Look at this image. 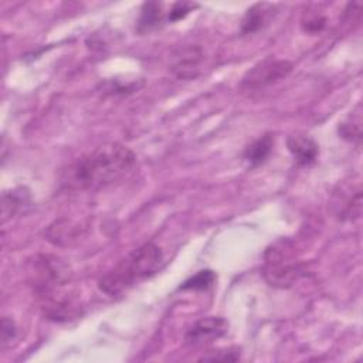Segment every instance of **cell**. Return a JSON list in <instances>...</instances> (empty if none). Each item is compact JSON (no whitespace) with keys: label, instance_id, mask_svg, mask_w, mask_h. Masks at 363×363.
<instances>
[{"label":"cell","instance_id":"obj_6","mask_svg":"<svg viewBox=\"0 0 363 363\" xmlns=\"http://www.w3.org/2000/svg\"><path fill=\"white\" fill-rule=\"evenodd\" d=\"M228 330V322L221 316H206L194 322L184 335V343L199 346L223 337Z\"/></svg>","mask_w":363,"mask_h":363},{"label":"cell","instance_id":"obj_20","mask_svg":"<svg viewBox=\"0 0 363 363\" xmlns=\"http://www.w3.org/2000/svg\"><path fill=\"white\" fill-rule=\"evenodd\" d=\"M16 333H17V328L14 322L10 318L4 316L1 319V347L3 349H6L11 343V340H14Z\"/></svg>","mask_w":363,"mask_h":363},{"label":"cell","instance_id":"obj_17","mask_svg":"<svg viewBox=\"0 0 363 363\" xmlns=\"http://www.w3.org/2000/svg\"><path fill=\"white\" fill-rule=\"evenodd\" d=\"M326 26V17L320 11H305L301 18V27L308 34H318Z\"/></svg>","mask_w":363,"mask_h":363},{"label":"cell","instance_id":"obj_1","mask_svg":"<svg viewBox=\"0 0 363 363\" xmlns=\"http://www.w3.org/2000/svg\"><path fill=\"white\" fill-rule=\"evenodd\" d=\"M135 153L121 143H105L69 164L61 177L67 190H98L122 179L135 166Z\"/></svg>","mask_w":363,"mask_h":363},{"label":"cell","instance_id":"obj_2","mask_svg":"<svg viewBox=\"0 0 363 363\" xmlns=\"http://www.w3.org/2000/svg\"><path fill=\"white\" fill-rule=\"evenodd\" d=\"M163 264V254L153 242H146L126 257L115 269L99 279V289L111 296L118 295L135 282L156 274Z\"/></svg>","mask_w":363,"mask_h":363},{"label":"cell","instance_id":"obj_11","mask_svg":"<svg viewBox=\"0 0 363 363\" xmlns=\"http://www.w3.org/2000/svg\"><path fill=\"white\" fill-rule=\"evenodd\" d=\"M274 138L271 133H265L250 143L244 150V160L248 163L250 167H258L267 162L272 152Z\"/></svg>","mask_w":363,"mask_h":363},{"label":"cell","instance_id":"obj_13","mask_svg":"<svg viewBox=\"0 0 363 363\" xmlns=\"http://www.w3.org/2000/svg\"><path fill=\"white\" fill-rule=\"evenodd\" d=\"M163 20H166V16H164V11H162L160 3H156V1L145 3L140 10L138 30L147 31V30L159 26Z\"/></svg>","mask_w":363,"mask_h":363},{"label":"cell","instance_id":"obj_19","mask_svg":"<svg viewBox=\"0 0 363 363\" xmlns=\"http://www.w3.org/2000/svg\"><path fill=\"white\" fill-rule=\"evenodd\" d=\"M240 357V352L237 349H224V350H213L204 354L200 360H216V362H235Z\"/></svg>","mask_w":363,"mask_h":363},{"label":"cell","instance_id":"obj_5","mask_svg":"<svg viewBox=\"0 0 363 363\" xmlns=\"http://www.w3.org/2000/svg\"><path fill=\"white\" fill-rule=\"evenodd\" d=\"M302 274L296 262H289L282 258V248H272L267 252L264 277L269 285L286 288L292 285Z\"/></svg>","mask_w":363,"mask_h":363},{"label":"cell","instance_id":"obj_12","mask_svg":"<svg viewBox=\"0 0 363 363\" xmlns=\"http://www.w3.org/2000/svg\"><path fill=\"white\" fill-rule=\"evenodd\" d=\"M201 60L199 47H190L182 52V58L173 65V72L182 79H190L197 75V67Z\"/></svg>","mask_w":363,"mask_h":363},{"label":"cell","instance_id":"obj_4","mask_svg":"<svg viewBox=\"0 0 363 363\" xmlns=\"http://www.w3.org/2000/svg\"><path fill=\"white\" fill-rule=\"evenodd\" d=\"M292 62L286 60L267 58L254 65L242 77L241 88L244 89H262L271 84H275L288 77L292 71Z\"/></svg>","mask_w":363,"mask_h":363},{"label":"cell","instance_id":"obj_8","mask_svg":"<svg viewBox=\"0 0 363 363\" xmlns=\"http://www.w3.org/2000/svg\"><path fill=\"white\" fill-rule=\"evenodd\" d=\"M332 206L335 207V214L340 220H352L360 216L362 207V189L356 187H340V194L335 193Z\"/></svg>","mask_w":363,"mask_h":363},{"label":"cell","instance_id":"obj_10","mask_svg":"<svg viewBox=\"0 0 363 363\" xmlns=\"http://www.w3.org/2000/svg\"><path fill=\"white\" fill-rule=\"evenodd\" d=\"M272 11H274V6L268 3H257L251 6L241 21V33L251 34L262 28L271 18Z\"/></svg>","mask_w":363,"mask_h":363},{"label":"cell","instance_id":"obj_9","mask_svg":"<svg viewBox=\"0 0 363 363\" xmlns=\"http://www.w3.org/2000/svg\"><path fill=\"white\" fill-rule=\"evenodd\" d=\"M79 234H81V225H78L77 223L68 218L55 220L52 224L47 227L44 233L47 241L58 247H65L72 244L74 241L78 240Z\"/></svg>","mask_w":363,"mask_h":363},{"label":"cell","instance_id":"obj_16","mask_svg":"<svg viewBox=\"0 0 363 363\" xmlns=\"http://www.w3.org/2000/svg\"><path fill=\"white\" fill-rule=\"evenodd\" d=\"M23 189L20 190H13L10 193H4L3 194V221H6L9 217H13L21 207V204L26 203Z\"/></svg>","mask_w":363,"mask_h":363},{"label":"cell","instance_id":"obj_15","mask_svg":"<svg viewBox=\"0 0 363 363\" xmlns=\"http://www.w3.org/2000/svg\"><path fill=\"white\" fill-rule=\"evenodd\" d=\"M216 281V274L211 269H201L196 275L190 277L187 281L180 285V289L183 291H204L210 288Z\"/></svg>","mask_w":363,"mask_h":363},{"label":"cell","instance_id":"obj_7","mask_svg":"<svg viewBox=\"0 0 363 363\" xmlns=\"http://www.w3.org/2000/svg\"><path fill=\"white\" fill-rule=\"evenodd\" d=\"M286 147L298 166H311L319 155L318 143L305 133H294L286 139Z\"/></svg>","mask_w":363,"mask_h":363},{"label":"cell","instance_id":"obj_18","mask_svg":"<svg viewBox=\"0 0 363 363\" xmlns=\"http://www.w3.org/2000/svg\"><path fill=\"white\" fill-rule=\"evenodd\" d=\"M197 4L193 3H187V1H182V3H176L173 4V7L170 9V11H167L166 20L173 23V21H179L182 18H184Z\"/></svg>","mask_w":363,"mask_h":363},{"label":"cell","instance_id":"obj_14","mask_svg":"<svg viewBox=\"0 0 363 363\" xmlns=\"http://www.w3.org/2000/svg\"><path fill=\"white\" fill-rule=\"evenodd\" d=\"M339 135L347 142L357 143L362 139V118L360 113H352L346 121L339 123Z\"/></svg>","mask_w":363,"mask_h":363},{"label":"cell","instance_id":"obj_3","mask_svg":"<svg viewBox=\"0 0 363 363\" xmlns=\"http://www.w3.org/2000/svg\"><path fill=\"white\" fill-rule=\"evenodd\" d=\"M30 277L34 291L41 296L52 294L69 281L68 267L60 258L51 255L35 257L31 262Z\"/></svg>","mask_w":363,"mask_h":363}]
</instances>
